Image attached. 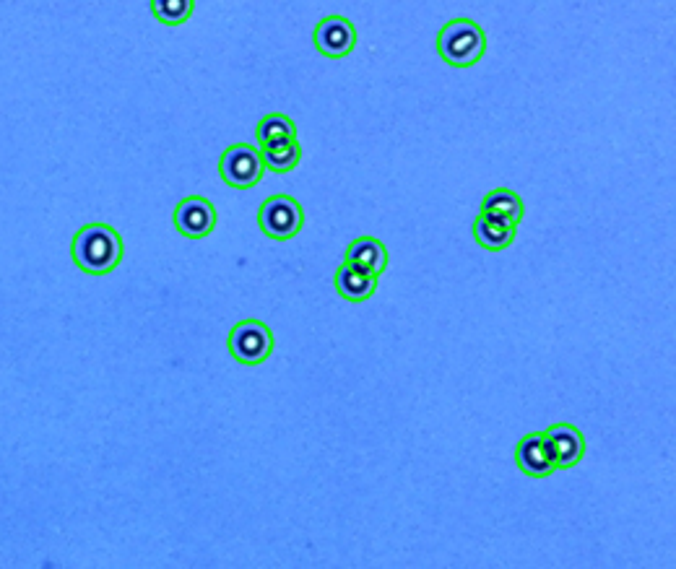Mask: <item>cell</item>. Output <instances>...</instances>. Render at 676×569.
I'll use <instances>...</instances> for the list:
<instances>
[{
	"instance_id": "11",
	"label": "cell",
	"mask_w": 676,
	"mask_h": 569,
	"mask_svg": "<svg viewBox=\"0 0 676 569\" xmlns=\"http://www.w3.org/2000/svg\"><path fill=\"white\" fill-rule=\"evenodd\" d=\"M377 289V276L362 271V268L344 263L336 271V291L346 302H364L370 299Z\"/></svg>"
},
{
	"instance_id": "5",
	"label": "cell",
	"mask_w": 676,
	"mask_h": 569,
	"mask_svg": "<svg viewBox=\"0 0 676 569\" xmlns=\"http://www.w3.org/2000/svg\"><path fill=\"white\" fill-rule=\"evenodd\" d=\"M263 172H266V164L260 159V151L250 149L245 143L229 146V149L221 154L219 175L221 180L227 182L229 188L237 190L255 188V185L263 180Z\"/></svg>"
},
{
	"instance_id": "16",
	"label": "cell",
	"mask_w": 676,
	"mask_h": 569,
	"mask_svg": "<svg viewBox=\"0 0 676 569\" xmlns=\"http://www.w3.org/2000/svg\"><path fill=\"white\" fill-rule=\"evenodd\" d=\"M195 0H151V13L167 26L185 24L193 16Z\"/></svg>"
},
{
	"instance_id": "1",
	"label": "cell",
	"mask_w": 676,
	"mask_h": 569,
	"mask_svg": "<svg viewBox=\"0 0 676 569\" xmlns=\"http://www.w3.org/2000/svg\"><path fill=\"white\" fill-rule=\"evenodd\" d=\"M73 263L91 276L112 273L123 260V240L110 224H86L73 237Z\"/></svg>"
},
{
	"instance_id": "2",
	"label": "cell",
	"mask_w": 676,
	"mask_h": 569,
	"mask_svg": "<svg viewBox=\"0 0 676 569\" xmlns=\"http://www.w3.org/2000/svg\"><path fill=\"white\" fill-rule=\"evenodd\" d=\"M437 52L448 65L471 68L487 52V34L471 19H453L442 26L440 37H437Z\"/></svg>"
},
{
	"instance_id": "8",
	"label": "cell",
	"mask_w": 676,
	"mask_h": 569,
	"mask_svg": "<svg viewBox=\"0 0 676 569\" xmlns=\"http://www.w3.org/2000/svg\"><path fill=\"white\" fill-rule=\"evenodd\" d=\"M544 440L557 468H572L583 460L585 440L572 424H554L544 432Z\"/></svg>"
},
{
	"instance_id": "14",
	"label": "cell",
	"mask_w": 676,
	"mask_h": 569,
	"mask_svg": "<svg viewBox=\"0 0 676 569\" xmlns=\"http://www.w3.org/2000/svg\"><path fill=\"white\" fill-rule=\"evenodd\" d=\"M260 159H263L266 169L284 175V172H292V169L299 164V159H302V146L297 143V138L271 143V146H263Z\"/></svg>"
},
{
	"instance_id": "10",
	"label": "cell",
	"mask_w": 676,
	"mask_h": 569,
	"mask_svg": "<svg viewBox=\"0 0 676 569\" xmlns=\"http://www.w3.org/2000/svg\"><path fill=\"white\" fill-rule=\"evenodd\" d=\"M346 263L362 268V271L372 273V276H380L388 268V250L375 237H359L346 250Z\"/></svg>"
},
{
	"instance_id": "15",
	"label": "cell",
	"mask_w": 676,
	"mask_h": 569,
	"mask_svg": "<svg viewBox=\"0 0 676 569\" xmlns=\"http://www.w3.org/2000/svg\"><path fill=\"white\" fill-rule=\"evenodd\" d=\"M255 138H258L260 146H271V143L297 138V128H294L292 117L281 115V112H273V115H266L260 120L258 130H255Z\"/></svg>"
},
{
	"instance_id": "4",
	"label": "cell",
	"mask_w": 676,
	"mask_h": 569,
	"mask_svg": "<svg viewBox=\"0 0 676 569\" xmlns=\"http://www.w3.org/2000/svg\"><path fill=\"white\" fill-rule=\"evenodd\" d=\"M273 351V333L260 320H242L229 333V354L240 364H263Z\"/></svg>"
},
{
	"instance_id": "13",
	"label": "cell",
	"mask_w": 676,
	"mask_h": 569,
	"mask_svg": "<svg viewBox=\"0 0 676 569\" xmlns=\"http://www.w3.org/2000/svg\"><path fill=\"white\" fill-rule=\"evenodd\" d=\"M474 237L484 250H489V253H500V250L513 245L515 227H510L505 221L489 219V216L481 214L474 224Z\"/></svg>"
},
{
	"instance_id": "6",
	"label": "cell",
	"mask_w": 676,
	"mask_h": 569,
	"mask_svg": "<svg viewBox=\"0 0 676 569\" xmlns=\"http://www.w3.org/2000/svg\"><path fill=\"white\" fill-rule=\"evenodd\" d=\"M354 45H357V32L344 16H325L315 29V47L325 58H346V55H351Z\"/></svg>"
},
{
	"instance_id": "9",
	"label": "cell",
	"mask_w": 676,
	"mask_h": 569,
	"mask_svg": "<svg viewBox=\"0 0 676 569\" xmlns=\"http://www.w3.org/2000/svg\"><path fill=\"white\" fill-rule=\"evenodd\" d=\"M515 460H518V468L531 479H546V476H552L557 471L554 466L552 453H549V447H546L544 434L533 432L526 434L523 440H520L518 450H515Z\"/></svg>"
},
{
	"instance_id": "12",
	"label": "cell",
	"mask_w": 676,
	"mask_h": 569,
	"mask_svg": "<svg viewBox=\"0 0 676 569\" xmlns=\"http://www.w3.org/2000/svg\"><path fill=\"white\" fill-rule=\"evenodd\" d=\"M481 214L489 216V219L505 221L510 227H518L520 219H523V201H520V195L513 193V190H492L481 201Z\"/></svg>"
},
{
	"instance_id": "7",
	"label": "cell",
	"mask_w": 676,
	"mask_h": 569,
	"mask_svg": "<svg viewBox=\"0 0 676 569\" xmlns=\"http://www.w3.org/2000/svg\"><path fill=\"white\" fill-rule=\"evenodd\" d=\"M175 227L188 240H201L216 227V211L211 201L201 195H190L175 208Z\"/></svg>"
},
{
	"instance_id": "3",
	"label": "cell",
	"mask_w": 676,
	"mask_h": 569,
	"mask_svg": "<svg viewBox=\"0 0 676 569\" xmlns=\"http://www.w3.org/2000/svg\"><path fill=\"white\" fill-rule=\"evenodd\" d=\"M302 224H305V211H302V206L294 201L292 195H271L258 211V227L276 242H286L297 237Z\"/></svg>"
}]
</instances>
